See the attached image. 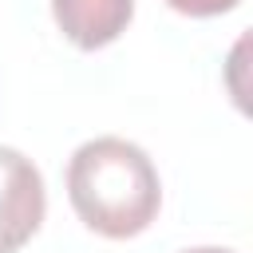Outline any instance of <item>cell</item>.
<instances>
[{"mask_svg": "<svg viewBox=\"0 0 253 253\" xmlns=\"http://www.w3.org/2000/svg\"><path fill=\"white\" fill-rule=\"evenodd\" d=\"M47 190L40 166L16 146H0V253H20L43 225Z\"/></svg>", "mask_w": 253, "mask_h": 253, "instance_id": "7a4b0ae2", "label": "cell"}, {"mask_svg": "<svg viewBox=\"0 0 253 253\" xmlns=\"http://www.w3.org/2000/svg\"><path fill=\"white\" fill-rule=\"evenodd\" d=\"M174 12H182V16H198V20H206V16H221V12H229V8H237L241 0H166Z\"/></svg>", "mask_w": 253, "mask_h": 253, "instance_id": "277c9868", "label": "cell"}, {"mask_svg": "<svg viewBox=\"0 0 253 253\" xmlns=\"http://www.w3.org/2000/svg\"><path fill=\"white\" fill-rule=\"evenodd\" d=\"M67 198L79 221L111 241L150 229L162 206V182L150 154L119 134L87 138L67 162Z\"/></svg>", "mask_w": 253, "mask_h": 253, "instance_id": "6da1fadb", "label": "cell"}, {"mask_svg": "<svg viewBox=\"0 0 253 253\" xmlns=\"http://www.w3.org/2000/svg\"><path fill=\"white\" fill-rule=\"evenodd\" d=\"M51 16L79 51H99L126 32L134 0H51Z\"/></svg>", "mask_w": 253, "mask_h": 253, "instance_id": "3957f363", "label": "cell"}, {"mask_svg": "<svg viewBox=\"0 0 253 253\" xmlns=\"http://www.w3.org/2000/svg\"><path fill=\"white\" fill-rule=\"evenodd\" d=\"M182 253H233V249H217V245H198V249H182Z\"/></svg>", "mask_w": 253, "mask_h": 253, "instance_id": "5b68a950", "label": "cell"}]
</instances>
